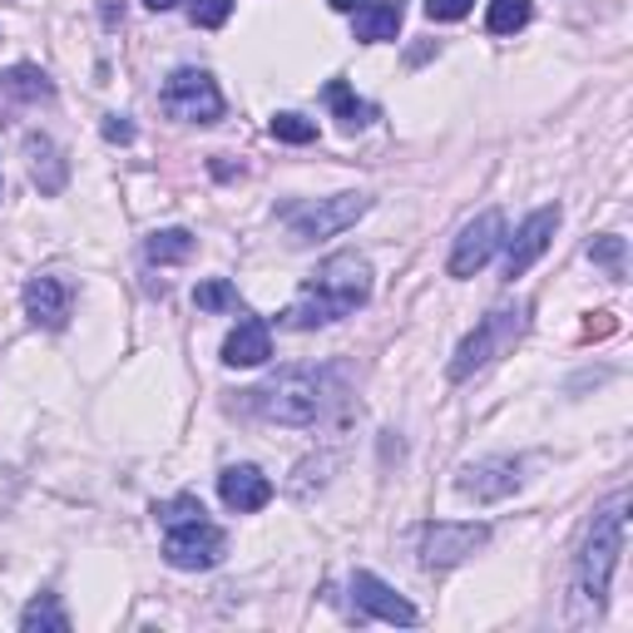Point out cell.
<instances>
[{
  "label": "cell",
  "instance_id": "8fae6325",
  "mask_svg": "<svg viewBox=\"0 0 633 633\" xmlns=\"http://www.w3.org/2000/svg\"><path fill=\"white\" fill-rule=\"evenodd\" d=\"M554 228H559V208H535L530 218L520 224V234L510 238V252H505V278H525L535 262L544 258V248L554 242Z\"/></svg>",
  "mask_w": 633,
  "mask_h": 633
},
{
  "label": "cell",
  "instance_id": "ac0fdd59",
  "mask_svg": "<svg viewBox=\"0 0 633 633\" xmlns=\"http://www.w3.org/2000/svg\"><path fill=\"white\" fill-rule=\"evenodd\" d=\"M401 20H406V0H372V6L356 10V40H366V45L396 40Z\"/></svg>",
  "mask_w": 633,
  "mask_h": 633
},
{
  "label": "cell",
  "instance_id": "9a60e30c",
  "mask_svg": "<svg viewBox=\"0 0 633 633\" xmlns=\"http://www.w3.org/2000/svg\"><path fill=\"white\" fill-rule=\"evenodd\" d=\"M25 158H30V178H35L40 194H45V198L65 194L70 164H65V154L55 149V139H50V134H25Z\"/></svg>",
  "mask_w": 633,
  "mask_h": 633
},
{
  "label": "cell",
  "instance_id": "44dd1931",
  "mask_svg": "<svg viewBox=\"0 0 633 633\" xmlns=\"http://www.w3.org/2000/svg\"><path fill=\"white\" fill-rule=\"evenodd\" d=\"M20 629L25 633H70V614L60 609L55 594H35L20 609Z\"/></svg>",
  "mask_w": 633,
  "mask_h": 633
},
{
  "label": "cell",
  "instance_id": "5bb4252c",
  "mask_svg": "<svg viewBox=\"0 0 633 633\" xmlns=\"http://www.w3.org/2000/svg\"><path fill=\"white\" fill-rule=\"evenodd\" d=\"M272 356V326L268 316H238V326L224 342V362L228 366H262Z\"/></svg>",
  "mask_w": 633,
  "mask_h": 633
},
{
  "label": "cell",
  "instance_id": "f1b7e54d",
  "mask_svg": "<svg viewBox=\"0 0 633 633\" xmlns=\"http://www.w3.org/2000/svg\"><path fill=\"white\" fill-rule=\"evenodd\" d=\"M104 139L110 144H134V124L120 120V114H110V120H104Z\"/></svg>",
  "mask_w": 633,
  "mask_h": 633
},
{
  "label": "cell",
  "instance_id": "9c48e42d",
  "mask_svg": "<svg viewBox=\"0 0 633 633\" xmlns=\"http://www.w3.org/2000/svg\"><path fill=\"white\" fill-rule=\"evenodd\" d=\"M505 242V214L500 208H485V214H475L466 228H460L456 248H450V278H475V272L485 268V262L500 252Z\"/></svg>",
  "mask_w": 633,
  "mask_h": 633
},
{
  "label": "cell",
  "instance_id": "4fadbf2b",
  "mask_svg": "<svg viewBox=\"0 0 633 633\" xmlns=\"http://www.w3.org/2000/svg\"><path fill=\"white\" fill-rule=\"evenodd\" d=\"M218 495H224L228 510L252 515V510H262V505L272 500V480L258 466H228L224 475H218Z\"/></svg>",
  "mask_w": 633,
  "mask_h": 633
},
{
  "label": "cell",
  "instance_id": "4dcf8cb0",
  "mask_svg": "<svg viewBox=\"0 0 633 633\" xmlns=\"http://www.w3.org/2000/svg\"><path fill=\"white\" fill-rule=\"evenodd\" d=\"M326 6H332V10H342V15H356V10H362L366 0H326Z\"/></svg>",
  "mask_w": 633,
  "mask_h": 633
},
{
  "label": "cell",
  "instance_id": "277c9868",
  "mask_svg": "<svg viewBox=\"0 0 633 633\" xmlns=\"http://www.w3.org/2000/svg\"><path fill=\"white\" fill-rule=\"evenodd\" d=\"M525 326H530V302H505V308L485 312L480 326H475L466 342L456 346V356H450V382H466L480 366H490L495 356H505L525 336Z\"/></svg>",
  "mask_w": 633,
  "mask_h": 633
},
{
  "label": "cell",
  "instance_id": "3957f363",
  "mask_svg": "<svg viewBox=\"0 0 633 633\" xmlns=\"http://www.w3.org/2000/svg\"><path fill=\"white\" fill-rule=\"evenodd\" d=\"M624 554V495L604 505L589 525V540L584 554H579V574H574V594L584 609L604 614V599H609V579H614V564Z\"/></svg>",
  "mask_w": 633,
  "mask_h": 633
},
{
  "label": "cell",
  "instance_id": "2e32d148",
  "mask_svg": "<svg viewBox=\"0 0 633 633\" xmlns=\"http://www.w3.org/2000/svg\"><path fill=\"white\" fill-rule=\"evenodd\" d=\"M25 316L35 326L60 332V326L70 322V288L60 278H30L25 282Z\"/></svg>",
  "mask_w": 633,
  "mask_h": 633
},
{
  "label": "cell",
  "instance_id": "cb8c5ba5",
  "mask_svg": "<svg viewBox=\"0 0 633 633\" xmlns=\"http://www.w3.org/2000/svg\"><path fill=\"white\" fill-rule=\"evenodd\" d=\"M154 515L164 530L168 525H184V520H204V500H198V495H174V500H158Z\"/></svg>",
  "mask_w": 633,
  "mask_h": 633
},
{
  "label": "cell",
  "instance_id": "1f68e13d",
  "mask_svg": "<svg viewBox=\"0 0 633 633\" xmlns=\"http://www.w3.org/2000/svg\"><path fill=\"white\" fill-rule=\"evenodd\" d=\"M144 6H149V10H174L178 0H144Z\"/></svg>",
  "mask_w": 633,
  "mask_h": 633
},
{
  "label": "cell",
  "instance_id": "8992f818",
  "mask_svg": "<svg viewBox=\"0 0 633 633\" xmlns=\"http://www.w3.org/2000/svg\"><path fill=\"white\" fill-rule=\"evenodd\" d=\"M164 110L184 124H218L224 120V94H218V80L208 70H174L164 80Z\"/></svg>",
  "mask_w": 633,
  "mask_h": 633
},
{
  "label": "cell",
  "instance_id": "ba28073f",
  "mask_svg": "<svg viewBox=\"0 0 633 633\" xmlns=\"http://www.w3.org/2000/svg\"><path fill=\"white\" fill-rule=\"evenodd\" d=\"M228 554V535L208 520H184L164 530V559L174 569H214Z\"/></svg>",
  "mask_w": 633,
  "mask_h": 633
},
{
  "label": "cell",
  "instance_id": "d4e9b609",
  "mask_svg": "<svg viewBox=\"0 0 633 633\" xmlns=\"http://www.w3.org/2000/svg\"><path fill=\"white\" fill-rule=\"evenodd\" d=\"M272 139H282V144H312L316 139V124L312 120H302V114H272Z\"/></svg>",
  "mask_w": 633,
  "mask_h": 633
},
{
  "label": "cell",
  "instance_id": "30bf717a",
  "mask_svg": "<svg viewBox=\"0 0 633 633\" xmlns=\"http://www.w3.org/2000/svg\"><path fill=\"white\" fill-rule=\"evenodd\" d=\"M456 490L475 505H495L505 495L520 490V460L515 456H490V460H470L466 470L456 475Z\"/></svg>",
  "mask_w": 633,
  "mask_h": 633
},
{
  "label": "cell",
  "instance_id": "f546056e",
  "mask_svg": "<svg viewBox=\"0 0 633 633\" xmlns=\"http://www.w3.org/2000/svg\"><path fill=\"white\" fill-rule=\"evenodd\" d=\"M609 332H619L614 312H594V316L584 322V336H609Z\"/></svg>",
  "mask_w": 633,
  "mask_h": 633
},
{
  "label": "cell",
  "instance_id": "7c38bea8",
  "mask_svg": "<svg viewBox=\"0 0 633 633\" xmlns=\"http://www.w3.org/2000/svg\"><path fill=\"white\" fill-rule=\"evenodd\" d=\"M352 594H356V609L372 614V619H382V624H416V619H421L416 609H411L406 599L386 584V579L366 574V569H356V574H352Z\"/></svg>",
  "mask_w": 633,
  "mask_h": 633
},
{
  "label": "cell",
  "instance_id": "ffe728a7",
  "mask_svg": "<svg viewBox=\"0 0 633 633\" xmlns=\"http://www.w3.org/2000/svg\"><path fill=\"white\" fill-rule=\"evenodd\" d=\"M194 248H198V238L188 234V228H158V234L144 238V258L158 262V268H164V262H188Z\"/></svg>",
  "mask_w": 633,
  "mask_h": 633
},
{
  "label": "cell",
  "instance_id": "6da1fadb",
  "mask_svg": "<svg viewBox=\"0 0 633 633\" xmlns=\"http://www.w3.org/2000/svg\"><path fill=\"white\" fill-rule=\"evenodd\" d=\"M366 298H372V262L356 258V252H332V258L302 282L298 302H292L278 322L292 326V332H312V326L342 322V316L356 312Z\"/></svg>",
  "mask_w": 633,
  "mask_h": 633
},
{
  "label": "cell",
  "instance_id": "7a4b0ae2",
  "mask_svg": "<svg viewBox=\"0 0 633 633\" xmlns=\"http://www.w3.org/2000/svg\"><path fill=\"white\" fill-rule=\"evenodd\" d=\"M342 396H346V382L336 366H288L268 386L252 392V406L268 421H278V426H316Z\"/></svg>",
  "mask_w": 633,
  "mask_h": 633
},
{
  "label": "cell",
  "instance_id": "603a6c76",
  "mask_svg": "<svg viewBox=\"0 0 633 633\" xmlns=\"http://www.w3.org/2000/svg\"><path fill=\"white\" fill-rule=\"evenodd\" d=\"M194 308L198 312H242V298L228 278H208L194 288Z\"/></svg>",
  "mask_w": 633,
  "mask_h": 633
},
{
  "label": "cell",
  "instance_id": "5b68a950",
  "mask_svg": "<svg viewBox=\"0 0 633 633\" xmlns=\"http://www.w3.org/2000/svg\"><path fill=\"white\" fill-rule=\"evenodd\" d=\"M490 544V525H460V520H430L416 535V554L426 569H450L466 564L470 554H480Z\"/></svg>",
  "mask_w": 633,
  "mask_h": 633
},
{
  "label": "cell",
  "instance_id": "d6a6232c",
  "mask_svg": "<svg viewBox=\"0 0 633 633\" xmlns=\"http://www.w3.org/2000/svg\"><path fill=\"white\" fill-rule=\"evenodd\" d=\"M0 194H6V178H0Z\"/></svg>",
  "mask_w": 633,
  "mask_h": 633
},
{
  "label": "cell",
  "instance_id": "484cf974",
  "mask_svg": "<svg viewBox=\"0 0 633 633\" xmlns=\"http://www.w3.org/2000/svg\"><path fill=\"white\" fill-rule=\"evenodd\" d=\"M624 252H629V242H624V238H614V234H604V238L589 242V258H594L599 268H609L614 278H624Z\"/></svg>",
  "mask_w": 633,
  "mask_h": 633
},
{
  "label": "cell",
  "instance_id": "4316f807",
  "mask_svg": "<svg viewBox=\"0 0 633 633\" xmlns=\"http://www.w3.org/2000/svg\"><path fill=\"white\" fill-rule=\"evenodd\" d=\"M228 15H234V0H188V20H194L198 30L228 25Z\"/></svg>",
  "mask_w": 633,
  "mask_h": 633
},
{
  "label": "cell",
  "instance_id": "e0dca14e",
  "mask_svg": "<svg viewBox=\"0 0 633 633\" xmlns=\"http://www.w3.org/2000/svg\"><path fill=\"white\" fill-rule=\"evenodd\" d=\"M40 100H55V84H50L45 70L35 65H15L0 75V110H15V104H40Z\"/></svg>",
  "mask_w": 633,
  "mask_h": 633
},
{
  "label": "cell",
  "instance_id": "52a82bcc",
  "mask_svg": "<svg viewBox=\"0 0 633 633\" xmlns=\"http://www.w3.org/2000/svg\"><path fill=\"white\" fill-rule=\"evenodd\" d=\"M372 208V198L366 194H336V198H316V204L298 208V214L288 218V234L298 248H308V242H322V238H336L346 234V228L356 224V218Z\"/></svg>",
  "mask_w": 633,
  "mask_h": 633
},
{
  "label": "cell",
  "instance_id": "d6986e66",
  "mask_svg": "<svg viewBox=\"0 0 633 633\" xmlns=\"http://www.w3.org/2000/svg\"><path fill=\"white\" fill-rule=\"evenodd\" d=\"M322 100H326V110L342 120V129H366V124L376 120V104L356 100L346 80H326V84H322Z\"/></svg>",
  "mask_w": 633,
  "mask_h": 633
},
{
  "label": "cell",
  "instance_id": "83f0119b",
  "mask_svg": "<svg viewBox=\"0 0 633 633\" xmlns=\"http://www.w3.org/2000/svg\"><path fill=\"white\" fill-rule=\"evenodd\" d=\"M470 10H475V0H426L430 20H466Z\"/></svg>",
  "mask_w": 633,
  "mask_h": 633
},
{
  "label": "cell",
  "instance_id": "7402d4cb",
  "mask_svg": "<svg viewBox=\"0 0 633 633\" xmlns=\"http://www.w3.org/2000/svg\"><path fill=\"white\" fill-rule=\"evenodd\" d=\"M535 15L530 0H490V10H485V30L490 35H515V30H525Z\"/></svg>",
  "mask_w": 633,
  "mask_h": 633
}]
</instances>
